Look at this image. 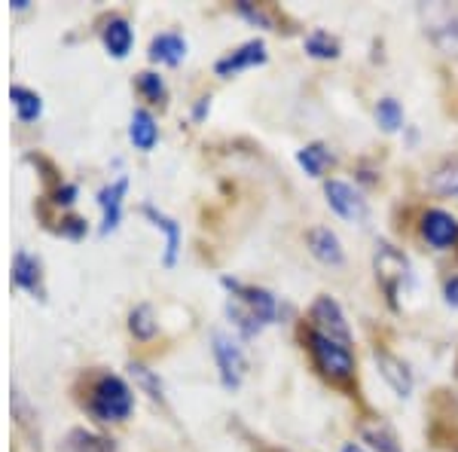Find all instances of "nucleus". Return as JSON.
<instances>
[{
    "instance_id": "27",
    "label": "nucleus",
    "mask_w": 458,
    "mask_h": 452,
    "mask_svg": "<svg viewBox=\"0 0 458 452\" xmlns=\"http://www.w3.org/2000/svg\"><path fill=\"white\" fill-rule=\"evenodd\" d=\"M434 43H437L443 53L458 55V19L446 21V25H440L437 31H434Z\"/></svg>"
},
{
    "instance_id": "24",
    "label": "nucleus",
    "mask_w": 458,
    "mask_h": 452,
    "mask_svg": "<svg viewBox=\"0 0 458 452\" xmlns=\"http://www.w3.org/2000/svg\"><path fill=\"white\" fill-rule=\"evenodd\" d=\"M376 123L382 125V132H397L403 125V107L394 98H382L376 105Z\"/></svg>"
},
{
    "instance_id": "18",
    "label": "nucleus",
    "mask_w": 458,
    "mask_h": 452,
    "mask_svg": "<svg viewBox=\"0 0 458 452\" xmlns=\"http://www.w3.org/2000/svg\"><path fill=\"white\" fill-rule=\"evenodd\" d=\"M297 162H300L302 168H306L309 177H324V175H327V168H334L336 159H334V153H330L327 147L315 141V144H306L297 153Z\"/></svg>"
},
{
    "instance_id": "11",
    "label": "nucleus",
    "mask_w": 458,
    "mask_h": 452,
    "mask_svg": "<svg viewBox=\"0 0 458 452\" xmlns=\"http://www.w3.org/2000/svg\"><path fill=\"white\" fill-rule=\"evenodd\" d=\"M376 367H379L382 380L391 385L397 397H410L412 391V373L401 358H394L391 352H376Z\"/></svg>"
},
{
    "instance_id": "19",
    "label": "nucleus",
    "mask_w": 458,
    "mask_h": 452,
    "mask_svg": "<svg viewBox=\"0 0 458 452\" xmlns=\"http://www.w3.org/2000/svg\"><path fill=\"white\" fill-rule=\"evenodd\" d=\"M360 437L376 449V452H403L401 443H397V434L391 431L382 419H373V422H360Z\"/></svg>"
},
{
    "instance_id": "26",
    "label": "nucleus",
    "mask_w": 458,
    "mask_h": 452,
    "mask_svg": "<svg viewBox=\"0 0 458 452\" xmlns=\"http://www.w3.org/2000/svg\"><path fill=\"white\" fill-rule=\"evenodd\" d=\"M129 328L138 339H150L157 333V321H153V309L150 306H138L129 318Z\"/></svg>"
},
{
    "instance_id": "20",
    "label": "nucleus",
    "mask_w": 458,
    "mask_h": 452,
    "mask_svg": "<svg viewBox=\"0 0 458 452\" xmlns=\"http://www.w3.org/2000/svg\"><path fill=\"white\" fill-rule=\"evenodd\" d=\"M68 452H120L116 443L110 437H98L86 428H77V431L68 434Z\"/></svg>"
},
{
    "instance_id": "1",
    "label": "nucleus",
    "mask_w": 458,
    "mask_h": 452,
    "mask_svg": "<svg viewBox=\"0 0 458 452\" xmlns=\"http://www.w3.org/2000/svg\"><path fill=\"white\" fill-rule=\"evenodd\" d=\"M224 287L229 291L226 312L242 337H257L266 324H272L278 318V300L263 287L242 285L235 278H224Z\"/></svg>"
},
{
    "instance_id": "30",
    "label": "nucleus",
    "mask_w": 458,
    "mask_h": 452,
    "mask_svg": "<svg viewBox=\"0 0 458 452\" xmlns=\"http://www.w3.org/2000/svg\"><path fill=\"white\" fill-rule=\"evenodd\" d=\"M443 296H446L449 306H455V309H458V276L446 281V287H443Z\"/></svg>"
},
{
    "instance_id": "5",
    "label": "nucleus",
    "mask_w": 458,
    "mask_h": 452,
    "mask_svg": "<svg viewBox=\"0 0 458 452\" xmlns=\"http://www.w3.org/2000/svg\"><path fill=\"white\" fill-rule=\"evenodd\" d=\"M214 361H217L220 380H224L226 388H239L248 373V358L242 352V345L233 337H226V333H214Z\"/></svg>"
},
{
    "instance_id": "16",
    "label": "nucleus",
    "mask_w": 458,
    "mask_h": 452,
    "mask_svg": "<svg viewBox=\"0 0 458 452\" xmlns=\"http://www.w3.org/2000/svg\"><path fill=\"white\" fill-rule=\"evenodd\" d=\"M141 211H144L147 220H153V226L165 233V266H174L177 251H181V226H177L172 217H165L162 211L153 209V205H144Z\"/></svg>"
},
{
    "instance_id": "12",
    "label": "nucleus",
    "mask_w": 458,
    "mask_h": 452,
    "mask_svg": "<svg viewBox=\"0 0 458 452\" xmlns=\"http://www.w3.org/2000/svg\"><path fill=\"white\" fill-rule=\"evenodd\" d=\"M125 190H129V177H120V181H114L110 187H105L98 192V205H101V211H105V226H101L105 233L120 226Z\"/></svg>"
},
{
    "instance_id": "33",
    "label": "nucleus",
    "mask_w": 458,
    "mask_h": 452,
    "mask_svg": "<svg viewBox=\"0 0 458 452\" xmlns=\"http://www.w3.org/2000/svg\"><path fill=\"white\" fill-rule=\"evenodd\" d=\"M343 452H367V449H364V447H358V443H345Z\"/></svg>"
},
{
    "instance_id": "28",
    "label": "nucleus",
    "mask_w": 458,
    "mask_h": 452,
    "mask_svg": "<svg viewBox=\"0 0 458 452\" xmlns=\"http://www.w3.org/2000/svg\"><path fill=\"white\" fill-rule=\"evenodd\" d=\"M129 370H131V376H135V380L144 385V388H150L153 400H162V385H159L157 376L147 373V367H141V364H131Z\"/></svg>"
},
{
    "instance_id": "7",
    "label": "nucleus",
    "mask_w": 458,
    "mask_h": 452,
    "mask_svg": "<svg viewBox=\"0 0 458 452\" xmlns=\"http://www.w3.org/2000/svg\"><path fill=\"white\" fill-rule=\"evenodd\" d=\"M324 196H327V205L334 209L339 217L354 220V224H364L367 220V199L360 196L352 183L345 181H327L324 183Z\"/></svg>"
},
{
    "instance_id": "14",
    "label": "nucleus",
    "mask_w": 458,
    "mask_h": 452,
    "mask_svg": "<svg viewBox=\"0 0 458 452\" xmlns=\"http://www.w3.org/2000/svg\"><path fill=\"white\" fill-rule=\"evenodd\" d=\"M183 55H187V40L174 31H165V34H157L150 43V58L153 62H162V64H181Z\"/></svg>"
},
{
    "instance_id": "2",
    "label": "nucleus",
    "mask_w": 458,
    "mask_h": 452,
    "mask_svg": "<svg viewBox=\"0 0 458 452\" xmlns=\"http://www.w3.org/2000/svg\"><path fill=\"white\" fill-rule=\"evenodd\" d=\"M86 406L98 422H123L131 416V410H135V397H131V388L120 380V376L105 373L95 380Z\"/></svg>"
},
{
    "instance_id": "15",
    "label": "nucleus",
    "mask_w": 458,
    "mask_h": 452,
    "mask_svg": "<svg viewBox=\"0 0 458 452\" xmlns=\"http://www.w3.org/2000/svg\"><path fill=\"white\" fill-rule=\"evenodd\" d=\"M101 40H105V49L114 58H125L131 53V43H135V34H131L129 21L125 19H110L101 31Z\"/></svg>"
},
{
    "instance_id": "23",
    "label": "nucleus",
    "mask_w": 458,
    "mask_h": 452,
    "mask_svg": "<svg viewBox=\"0 0 458 452\" xmlns=\"http://www.w3.org/2000/svg\"><path fill=\"white\" fill-rule=\"evenodd\" d=\"M302 47H306V53L312 58H336L339 55V40L336 37H330L327 31H321V28L309 34Z\"/></svg>"
},
{
    "instance_id": "21",
    "label": "nucleus",
    "mask_w": 458,
    "mask_h": 452,
    "mask_svg": "<svg viewBox=\"0 0 458 452\" xmlns=\"http://www.w3.org/2000/svg\"><path fill=\"white\" fill-rule=\"evenodd\" d=\"M10 98H13V105H16V114H19V120L21 123H31L40 116V95L31 92V89H25V86H13L10 89Z\"/></svg>"
},
{
    "instance_id": "13",
    "label": "nucleus",
    "mask_w": 458,
    "mask_h": 452,
    "mask_svg": "<svg viewBox=\"0 0 458 452\" xmlns=\"http://www.w3.org/2000/svg\"><path fill=\"white\" fill-rule=\"evenodd\" d=\"M13 281H16V287H25V291H31L34 296H43L40 260L28 254V251H19L16 260H13Z\"/></svg>"
},
{
    "instance_id": "31",
    "label": "nucleus",
    "mask_w": 458,
    "mask_h": 452,
    "mask_svg": "<svg viewBox=\"0 0 458 452\" xmlns=\"http://www.w3.org/2000/svg\"><path fill=\"white\" fill-rule=\"evenodd\" d=\"M55 196H58V199H55L58 205H71V202H73V196H77V187H71V183H64V187L58 190Z\"/></svg>"
},
{
    "instance_id": "17",
    "label": "nucleus",
    "mask_w": 458,
    "mask_h": 452,
    "mask_svg": "<svg viewBox=\"0 0 458 452\" xmlns=\"http://www.w3.org/2000/svg\"><path fill=\"white\" fill-rule=\"evenodd\" d=\"M129 138L131 144L138 147V150H153L159 141V125L153 120L147 110H135L131 114V125H129Z\"/></svg>"
},
{
    "instance_id": "10",
    "label": "nucleus",
    "mask_w": 458,
    "mask_h": 452,
    "mask_svg": "<svg viewBox=\"0 0 458 452\" xmlns=\"http://www.w3.org/2000/svg\"><path fill=\"white\" fill-rule=\"evenodd\" d=\"M306 242H309V251H312V254H315L324 266H343V263H345L343 242H339V235H336L330 226H315V229H309Z\"/></svg>"
},
{
    "instance_id": "6",
    "label": "nucleus",
    "mask_w": 458,
    "mask_h": 452,
    "mask_svg": "<svg viewBox=\"0 0 458 452\" xmlns=\"http://www.w3.org/2000/svg\"><path fill=\"white\" fill-rule=\"evenodd\" d=\"M309 315H312V330L324 333V337L336 339V343H343V345H352V328L334 296H318Z\"/></svg>"
},
{
    "instance_id": "25",
    "label": "nucleus",
    "mask_w": 458,
    "mask_h": 452,
    "mask_svg": "<svg viewBox=\"0 0 458 452\" xmlns=\"http://www.w3.org/2000/svg\"><path fill=\"white\" fill-rule=\"evenodd\" d=\"M135 86H138V92H141L147 101H153V105H159V101H165V83H162L159 73H150V71L138 73Z\"/></svg>"
},
{
    "instance_id": "3",
    "label": "nucleus",
    "mask_w": 458,
    "mask_h": 452,
    "mask_svg": "<svg viewBox=\"0 0 458 452\" xmlns=\"http://www.w3.org/2000/svg\"><path fill=\"white\" fill-rule=\"evenodd\" d=\"M309 352H312L318 370L334 382H349L354 376V354L349 345L324 337L318 330H309Z\"/></svg>"
},
{
    "instance_id": "4",
    "label": "nucleus",
    "mask_w": 458,
    "mask_h": 452,
    "mask_svg": "<svg viewBox=\"0 0 458 452\" xmlns=\"http://www.w3.org/2000/svg\"><path fill=\"white\" fill-rule=\"evenodd\" d=\"M373 266H376V278L379 285L386 287V296L391 303L397 300L401 287L410 281V260L388 242H379L376 244V254H373Z\"/></svg>"
},
{
    "instance_id": "29",
    "label": "nucleus",
    "mask_w": 458,
    "mask_h": 452,
    "mask_svg": "<svg viewBox=\"0 0 458 452\" xmlns=\"http://www.w3.org/2000/svg\"><path fill=\"white\" fill-rule=\"evenodd\" d=\"M239 13H242V16H248L250 21H260L263 28H272L269 16H266V13L260 10V6H250V4H245V0H242V4H239Z\"/></svg>"
},
{
    "instance_id": "8",
    "label": "nucleus",
    "mask_w": 458,
    "mask_h": 452,
    "mask_svg": "<svg viewBox=\"0 0 458 452\" xmlns=\"http://www.w3.org/2000/svg\"><path fill=\"white\" fill-rule=\"evenodd\" d=\"M422 239L437 251H449L458 242V220L449 211L431 209L422 214Z\"/></svg>"
},
{
    "instance_id": "9",
    "label": "nucleus",
    "mask_w": 458,
    "mask_h": 452,
    "mask_svg": "<svg viewBox=\"0 0 458 452\" xmlns=\"http://www.w3.org/2000/svg\"><path fill=\"white\" fill-rule=\"evenodd\" d=\"M266 62V43L263 40H248L245 47L233 49L229 55L220 58L217 64H214V71L220 73V77H235L239 71H248V68H257V64Z\"/></svg>"
},
{
    "instance_id": "22",
    "label": "nucleus",
    "mask_w": 458,
    "mask_h": 452,
    "mask_svg": "<svg viewBox=\"0 0 458 452\" xmlns=\"http://www.w3.org/2000/svg\"><path fill=\"white\" fill-rule=\"evenodd\" d=\"M431 190L440 192V196H458V157L446 159L431 175Z\"/></svg>"
},
{
    "instance_id": "32",
    "label": "nucleus",
    "mask_w": 458,
    "mask_h": 452,
    "mask_svg": "<svg viewBox=\"0 0 458 452\" xmlns=\"http://www.w3.org/2000/svg\"><path fill=\"white\" fill-rule=\"evenodd\" d=\"M64 233H68V235H73V239H77V235H83L86 233V224H83V220H64Z\"/></svg>"
}]
</instances>
